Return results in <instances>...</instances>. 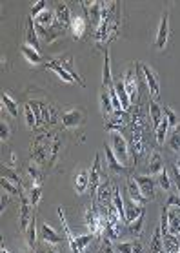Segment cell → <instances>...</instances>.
I'll return each mask as SVG.
<instances>
[{
  "mask_svg": "<svg viewBox=\"0 0 180 253\" xmlns=\"http://www.w3.org/2000/svg\"><path fill=\"white\" fill-rule=\"evenodd\" d=\"M22 199V202H20V231H26L28 229V226H30V204L31 202H28V200L24 199V197H20Z\"/></svg>",
  "mask_w": 180,
  "mask_h": 253,
  "instance_id": "22",
  "label": "cell"
},
{
  "mask_svg": "<svg viewBox=\"0 0 180 253\" xmlns=\"http://www.w3.org/2000/svg\"><path fill=\"white\" fill-rule=\"evenodd\" d=\"M151 253H164V242H162V231H160V226L155 228V231H153V239H151Z\"/></svg>",
  "mask_w": 180,
  "mask_h": 253,
  "instance_id": "32",
  "label": "cell"
},
{
  "mask_svg": "<svg viewBox=\"0 0 180 253\" xmlns=\"http://www.w3.org/2000/svg\"><path fill=\"white\" fill-rule=\"evenodd\" d=\"M115 90H117L119 100H120V104H122V109L127 111V109L131 108V98H129L126 88H124V82H115Z\"/></svg>",
  "mask_w": 180,
  "mask_h": 253,
  "instance_id": "25",
  "label": "cell"
},
{
  "mask_svg": "<svg viewBox=\"0 0 180 253\" xmlns=\"http://www.w3.org/2000/svg\"><path fill=\"white\" fill-rule=\"evenodd\" d=\"M26 44L33 46L35 49L40 48V40H38V33H36L35 20H33V18L28 20V28H26Z\"/></svg>",
  "mask_w": 180,
  "mask_h": 253,
  "instance_id": "17",
  "label": "cell"
},
{
  "mask_svg": "<svg viewBox=\"0 0 180 253\" xmlns=\"http://www.w3.org/2000/svg\"><path fill=\"white\" fill-rule=\"evenodd\" d=\"M93 239H95V235H93V233H88V235L77 237V244H78V248H80V252H84L86 246H88V244H90Z\"/></svg>",
  "mask_w": 180,
  "mask_h": 253,
  "instance_id": "44",
  "label": "cell"
},
{
  "mask_svg": "<svg viewBox=\"0 0 180 253\" xmlns=\"http://www.w3.org/2000/svg\"><path fill=\"white\" fill-rule=\"evenodd\" d=\"M113 206H115V210L119 211L122 222H126V206H124V199H122V195H120L117 186L113 188Z\"/></svg>",
  "mask_w": 180,
  "mask_h": 253,
  "instance_id": "27",
  "label": "cell"
},
{
  "mask_svg": "<svg viewBox=\"0 0 180 253\" xmlns=\"http://www.w3.org/2000/svg\"><path fill=\"white\" fill-rule=\"evenodd\" d=\"M158 184H160V188H162L164 191H169V190H171V181H169V173L166 168L158 173Z\"/></svg>",
  "mask_w": 180,
  "mask_h": 253,
  "instance_id": "41",
  "label": "cell"
},
{
  "mask_svg": "<svg viewBox=\"0 0 180 253\" xmlns=\"http://www.w3.org/2000/svg\"><path fill=\"white\" fill-rule=\"evenodd\" d=\"M133 253H144L142 241H133Z\"/></svg>",
  "mask_w": 180,
  "mask_h": 253,
  "instance_id": "52",
  "label": "cell"
},
{
  "mask_svg": "<svg viewBox=\"0 0 180 253\" xmlns=\"http://www.w3.org/2000/svg\"><path fill=\"white\" fill-rule=\"evenodd\" d=\"M169 13L164 11L162 13V18H160V24H158V31H156V36H155V49H158V51H162V49H166V46H168V40H169Z\"/></svg>",
  "mask_w": 180,
  "mask_h": 253,
  "instance_id": "2",
  "label": "cell"
},
{
  "mask_svg": "<svg viewBox=\"0 0 180 253\" xmlns=\"http://www.w3.org/2000/svg\"><path fill=\"white\" fill-rule=\"evenodd\" d=\"M168 131H169V121L164 117L162 122L155 127V137H156V142L158 144H166V137H168Z\"/></svg>",
  "mask_w": 180,
  "mask_h": 253,
  "instance_id": "29",
  "label": "cell"
},
{
  "mask_svg": "<svg viewBox=\"0 0 180 253\" xmlns=\"http://www.w3.org/2000/svg\"><path fill=\"white\" fill-rule=\"evenodd\" d=\"M131 151H133V162L137 164L138 157H142V153H144V142H142V137H138L137 133L133 135V140H131Z\"/></svg>",
  "mask_w": 180,
  "mask_h": 253,
  "instance_id": "30",
  "label": "cell"
},
{
  "mask_svg": "<svg viewBox=\"0 0 180 253\" xmlns=\"http://www.w3.org/2000/svg\"><path fill=\"white\" fill-rule=\"evenodd\" d=\"M140 67H142V73H144V79H146V84H148V90H150V95L156 100V98H158V93H160V80H158V75H156L148 64H144V62H140Z\"/></svg>",
  "mask_w": 180,
  "mask_h": 253,
  "instance_id": "3",
  "label": "cell"
},
{
  "mask_svg": "<svg viewBox=\"0 0 180 253\" xmlns=\"http://www.w3.org/2000/svg\"><path fill=\"white\" fill-rule=\"evenodd\" d=\"M135 181H137L138 188H140V191L144 195L148 200H153L155 199V182L153 181V177L151 175H138L135 177Z\"/></svg>",
  "mask_w": 180,
  "mask_h": 253,
  "instance_id": "5",
  "label": "cell"
},
{
  "mask_svg": "<svg viewBox=\"0 0 180 253\" xmlns=\"http://www.w3.org/2000/svg\"><path fill=\"white\" fill-rule=\"evenodd\" d=\"M2 177H4V179H7V177H9V182L17 184L18 188H22V181H20V177H18L13 169H7L6 166H2Z\"/></svg>",
  "mask_w": 180,
  "mask_h": 253,
  "instance_id": "40",
  "label": "cell"
},
{
  "mask_svg": "<svg viewBox=\"0 0 180 253\" xmlns=\"http://www.w3.org/2000/svg\"><path fill=\"white\" fill-rule=\"evenodd\" d=\"M28 171H30V175L33 177V182H35L33 186H40V184H42V175H40V171H36L35 166H30Z\"/></svg>",
  "mask_w": 180,
  "mask_h": 253,
  "instance_id": "47",
  "label": "cell"
},
{
  "mask_svg": "<svg viewBox=\"0 0 180 253\" xmlns=\"http://www.w3.org/2000/svg\"><path fill=\"white\" fill-rule=\"evenodd\" d=\"M2 253H9V252L6 250V246H4V244H2Z\"/></svg>",
  "mask_w": 180,
  "mask_h": 253,
  "instance_id": "58",
  "label": "cell"
},
{
  "mask_svg": "<svg viewBox=\"0 0 180 253\" xmlns=\"http://www.w3.org/2000/svg\"><path fill=\"white\" fill-rule=\"evenodd\" d=\"M2 106L6 108V111L11 115V117H18V106H17V102L13 100L11 96H9V93H7V91H4V93H2Z\"/></svg>",
  "mask_w": 180,
  "mask_h": 253,
  "instance_id": "34",
  "label": "cell"
},
{
  "mask_svg": "<svg viewBox=\"0 0 180 253\" xmlns=\"http://www.w3.org/2000/svg\"><path fill=\"white\" fill-rule=\"evenodd\" d=\"M24 115H26V124H28V127L35 129L38 122H36V117H35V113H33V109H31L30 104H26L24 106Z\"/></svg>",
  "mask_w": 180,
  "mask_h": 253,
  "instance_id": "39",
  "label": "cell"
},
{
  "mask_svg": "<svg viewBox=\"0 0 180 253\" xmlns=\"http://www.w3.org/2000/svg\"><path fill=\"white\" fill-rule=\"evenodd\" d=\"M124 206H126V224H131L133 221H137V219L144 213V206L137 204V202L131 200L129 197L124 199Z\"/></svg>",
  "mask_w": 180,
  "mask_h": 253,
  "instance_id": "10",
  "label": "cell"
},
{
  "mask_svg": "<svg viewBox=\"0 0 180 253\" xmlns=\"http://www.w3.org/2000/svg\"><path fill=\"white\" fill-rule=\"evenodd\" d=\"M150 115H151V121H153V126H158L164 119V109L156 104V100H151L150 102Z\"/></svg>",
  "mask_w": 180,
  "mask_h": 253,
  "instance_id": "31",
  "label": "cell"
},
{
  "mask_svg": "<svg viewBox=\"0 0 180 253\" xmlns=\"http://www.w3.org/2000/svg\"><path fill=\"white\" fill-rule=\"evenodd\" d=\"M100 253H113V246H111V241H109V239H104Z\"/></svg>",
  "mask_w": 180,
  "mask_h": 253,
  "instance_id": "51",
  "label": "cell"
},
{
  "mask_svg": "<svg viewBox=\"0 0 180 253\" xmlns=\"http://www.w3.org/2000/svg\"><path fill=\"white\" fill-rule=\"evenodd\" d=\"M6 206H7V195L4 193V195H2V213L6 211Z\"/></svg>",
  "mask_w": 180,
  "mask_h": 253,
  "instance_id": "54",
  "label": "cell"
},
{
  "mask_svg": "<svg viewBox=\"0 0 180 253\" xmlns=\"http://www.w3.org/2000/svg\"><path fill=\"white\" fill-rule=\"evenodd\" d=\"M0 184H2V190H4L6 193H11V195H20V193H22V188H18L17 184L9 182L7 179H4V177H2ZM20 197H22V195H20Z\"/></svg>",
  "mask_w": 180,
  "mask_h": 253,
  "instance_id": "38",
  "label": "cell"
},
{
  "mask_svg": "<svg viewBox=\"0 0 180 253\" xmlns=\"http://www.w3.org/2000/svg\"><path fill=\"white\" fill-rule=\"evenodd\" d=\"M20 51H22V55H24L26 59H28V62L30 64H40L42 62V57H40V53H38V49H35L33 46H30V44H24L22 48H20Z\"/></svg>",
  "mask_w": 180,
  "mask_h": 253,
  "instance_id": "23",
  "label": "cell"
},
{
  "mask_svg": "<svg viewBox=\"0 0 180 253\" xmlns=\"http://www.w3.org/2000/svg\"><path fill=\"white\" fill-rule=\"evenodd\" d=\"M104 153H106V158H108L109 169H111L113 173H117V175L126 173V166H124V164L117 158V155H115V151H113V148H111V146H109V144L104 146Z\"/></svg>",
  "mask_w": 180,
  "mask_h": 253,
  "instance_id": "9",
  "label": "cell"
},
{
  "mask_svg": "<svg viewBox=\"0 0 180 253\" xmlns=\"http://www.w3.org/2000/svg\"><path fill=\"white\" fill-rule=\"evenodd\" d=\"M40 193H42V188L40 186H33L31 188V206L35 208L38 206V200H40Z\"/></svg>",
  "mask_w": 180,
  "mask_h": 253,
  "instance_id": "46",
  "label": "cell"
},
{
  "mask_svg": "<svg viewBox=\"0 0 180 253\" xmlns=\"http://www.w3.org/2000/svg\"><path fill=\"white\" fill-rule=\"evenodd\" d=\"M44 67H46V69H51V71H55V73H57V75L60 77V79L64 80V82H67V84H71V82H75L71 75H69V73H67L66 69H64V67L60 66L59 62H57V59H55V61H48L46 64H44Z\"/></svg>",
  "mask_w": 180,
  "mask_h": 253,
  "instance_id": "18",
  "label": "cell"
},
{
  "mask_svg": "<svg viewBox=\"0 0 180 253\" xmlns=\"http://www.w3.org/2000/svg\"><path fill=\"white\" fill-rule=\"evenodd\" d=\"M111 148H113L115 155H117L120 162L127 164V160H129V146H127L126 139L119 131H111Z\"/></svg>",
  "mask_w": 180,
  "mask_h": 253,
  "instance_id": "1",
  "label": "cell"
},
{
  "mask_svg": "<svg viewBox=\"0 0 180 253\" xmlns=\"http://www.w3.org/2000/svg\"><path fill=\"white\" fill-rule=\"evenodd\" d=\"M160 231H162V237L169 233V217H168V208L164 206L162 213H160Z\"/></svg>",
  "mask_w": 180,
  "mask_h": 253,
  "instance_id": "42",
  "label": "cell"
},
{
  "mask_svg": "<svg viewBox=\"0 0 180 253\" xmlns=\"http://www.w3.org/2000/svg\"><path fill=\"white\" fill-rule=\"evenodd\" d=\"M164 117H166V119L169 121V127H173V129L180 124L179 115L175 113V111L171 108H164Z\"/></svg>",
  "mask_w": 180,
  "mask_h": 253,
  "instance_id": "43",
  "label": "cell"
},
{
  "mask_svg": "<svg viewBox=\"0 0 180 253\" xmlns=\"http://www.w3.org/2000/svg\"><path fill=\"white\" fill-rule=\"evenodd\" d=\"M55 20L59 22L62 28H69V24H71V9H69V6L67 4H62L60 2L59 6H57V9H55Z\"/></svg>",
  "mask_w": 180,
  "mask_h": 253,
  "instance_id": "14",
  "label": "cell"
},
{
  "mask_svg": "<svg viewBox=\"0 0 180 253\" xmlns=\"http://www.w3.org/2000/svg\"><path fill=\"white\" fill-rule=\"evenodd\" d=\"M168 146H169V150L175 151V153H179V155H180V124L177 127H175L173 133L169 135Z\"/></svg>",
  "mask_w": 180,
  "mask_h": 253,
  "instance_id": "35",
  "label": "cell"
},
{
  "mask_svg": "<svg viewBox=\"0 0 180 253\" xmlns=\"http://www.w3.org/2000/svg\"><path fill=\"white\" fill-rule=\"evenodd\" d=\"M166 208H177L180 211V195H169L168 197V202H166Z\"/></svg>",
  "mask_w": 180,
  "mask_h": 253,
  "instance_id": "49",
  "label": "cell"
},
{
  "mask_svg": "<svg viewBox=\"0 0 180 253\" xmlns=\"http://www.w3.org/2000/svg\"><path fill=\"white\" fill-rule=\"evenodd\" d=\"M69 31L73 33V36H75V38H80V36L86 33V18L73 17L71 24H69Z\"/></svg>",
  "mask_w": 180,
  "mask_h": 253,
  "instance_id": "26",
  "label": "cell"
},
{
  "mask_svg": "<svg viewBox=\"0 0 180 253\" xmlns=\"http://www.w3.org/2000/svg\"><path fill=\"white\" fill-rule=\"evenodd\" d=\"M162 242H164V253H179L180 252V242H179V237L177 235H168L162 237Z\"/></svg>",
  "mask_w": 180,
  "mask_h": 253,
  "instance_id": "24",
  "label": "cell"
},
{
  "mask_svg": "<svg viewBox=\"0 0 180 253\" xmlns=\"http://www.w3.org/2000/svg\"><path fill=\"white\" fill-rule=\"evenodd\" d=\"M46 252H48V253H59V252H57V250H53V248H48Z\"/></svg>",
  "mask_w": 180,
  "mask_h": 253,
  "instance_id": "55",
  "label": "cell"
},
{
  "mask_svg": "<svg viewBox=\"0 0 180 253\" xmlns=\"http://www.w3.org/2000/svg\"><path fill=\"white\" fill-rule=\"evenodd\" d=\"M144 217H146V211L137 219V221H133V222L129 224V228H127V229H129V233H131L133 237L142 235V229H144Z\"/></svg>",
  "mask_w": 180,
  "mask_h": 253,
  "instance_id": "36",
  "label": "cell"
},
{
  "mask_svg": "<svg viewBox=\"0 0 180 253\" xmlns=\"http://www.w3.org/2000/svg\"><path fill=\"white\" fill-rule=\"evenodd\" d=\"M100 179H102V175H100V157L96 155L95 160H93V166H91V171H90V191H91V195H96L98 188H100Z\"/></svg>",
  "mask_w": 180,
  "mask_h": 253,
  "instance_id": "8",
  "label": "cell"
},
{
  "mask_svg": "<svg viewBox=\"0 0 180 253\" xmlns=\"http://www.w3.org/2000/svg\"><path fill=\"white\" fill-rule=\"evenodd\" d=\"M86 121V113L80 111V109H69L62 115V124L67 129H73V127H78L80 124H84Z\"/></svg>",
  "mask_w": 180,
  "mask_h": 253,
  "instance_id": "6",
  "label": "cell"
},
{
  "mask_svg": "<svg viewBox=\"0 0 180 253\" xmlns=\"http://www.w3.org/2000/svg\"><path fill=\"white\" fill-rule=\"evenodd\" d=\"M173 181L177 184V190H179V195H180V171L177 168L173 169Z\"/></svg>",
  "mask_w": 180,
  "mask_h": 253,
  "instance_id": "53",
  "label": "cell"
},
{
  "mask_svg": "<svg viewBox=\"0 0 180 253\" xmlns=\"http://www.w3.org/2000/svg\"><path fill=\"white\" fill-rule=\"evenodd\" d=\"M40 237H42V241L48 242V244H60V242L64 241V237L59 235V233L46 222L40 226Z\"/></svg>",
  "mask_w": 180,
  "mask_h": 253,
  "instance_id": "15",
  "label": "cell"
},
{
  "mask_svg": "<svg viewBox=\"0 0 180 253\" xmlns=\"http://www.w3.org/2000/svg\"><path fill=\"white\" fill-rule=\"evenodd\" d=\"M169 217V233L171 235H180V211L177 208H168Z\"/></svg>",
  "mask_w": 180,
  "mask_h": 253,
  "instance_id": "20",
  "label": "cell"
},
{
  "mask_svg": "<svg viewBox=\"0 0 180 253\" xmlns=\"http://www.w3.org/2000/svg\"><path fill=\"white\" fill-rule=\"evenodd\" d=\"M179 242H180V235H179Z\"/></svg>",
  "mask_w": 180,
  "mask_h": 253,
  "instance_id": "59",
  "label": "cell"
},
{
  "mask_svg": "<svg viewBox=\"0 0 180 253\" xmlns=\"http://www.w3.org/2000/svg\"><path fill=\"white\" fill-rule=\"evenodd\" d=\"M179 253H180V252H179Z\"/></svg>",
  "mask_w": 180,
  "mask_h": 253,
  "instance_id": "60",
  "label": "cell"
},
{
  "mask_svg": "<svg viewBox=\"0 0 180 253\" xmlns=\"http://www.w3.org/2000/svg\"><path fill=\"white\" fill-rule=\"evenodd\" d=\"M88 186H90V171H80L75 179V191L82 195L88 190Z\"/></svg>",
  "mask_w": 180,
  "mask_h": 253,
  "instance_id": "28",
  "label": "cell"
},
{
  "mask_svg": "<svg viewBox=\"0 0 180 253\" xmlns=\"http://www.w3.org/2000/svg\"><path fill=\"white\" fill-rule=\"evenodd\" d=\"M26 237H28V246H30L31 250H35L36 248V217L35 215L31 217L30 226L26 229Z\"/></svg>",
  "mask_w": 180,
  "mask_h": 253,
  "instance_id": "33",
  "label": "cell"
},
{
  "mask_svg": "<svg viewBox=\"0 0 180 253\" xmlns=\"http://www.w3.org/2000/svg\"><path fill=\"white\" fill-rule=\"evenodd\" d=\"M175 168H177L180 171V157H179V160H177V166H175Z\"/></svg>",
  "mask_w": 180,
  "mask_h": 253,
  "instance_id": "56",
  "label": "cell"
},
{
  "mask_svg": "<svg viewBox=\"0 0 180 253\" xmlns=\"http://www.w3.org/2000/svg\"><path fill=\"white\" fill-rule=\"evenodd\" d=\"M124 88H126L127 95L131 98V104L138 100V79L135 75V69H129V71L124 73Z\"/></svg>",
  "mask_w": 180,
  "mask_h": 253,
  "instance_id": "7",
  "label": "cell"
},
{
  "mask_svg": "<svg viewBox=\"0 0 180 253\" xmlns=\"http://www.w3.org/2000/svg\"><path fill=\"white\" fill-rule=\"evenodd\" d=\"M164 169V160L162 155L158 151H153L150 157V162H148V173L150 175H158Z\"/></svg>",
  "mask_w": 180,
  "mask_h": 253,
  "instance_id": "19",
  "label": "cell"
},
{
  "mask_svg": "<svg viewBox=\"0 0 180 253\" xmlns=\"http://www.w3.org/2000/svg\"><path fill=\"white\" fill-rule=\"evenodd\" d=\"M9 135H11V131H9L7 124L6 122H0V137H2V142H6L9 139Z\"/></svg>",
  "mask_w": 180,
  "mask_h": 253,
  "instance_id": "50",
  "label": "cell"
},
{
  "mask_svg": "<svg viewBox=\"0 0 180 253\" xmlns=\"http://www.w3.org/2000/svg\"><path fill=\"white\" fill-rule=\"evenodd\" d=\"M113 77H111V59H109L108 49H104V69H102V88L109 90L113 88Z\"/></svg>",
  "mask_w": 180,
  "mask_h": 253,
  "instance_id": "16",
  "label": "cell"
},
{
  "mask_svg": "<svg viewBox=\"0 0 180 253\" xmlns=\"http://www.w3.org/2000/svg\"><path fill=\"white\" fill-rule=\"evenodd\" d=\"M84 9L88 13L91 26L98 30V26L102 24V2H84Z\"/></svg>",
  "mask_w": 180,
  "mask_h": 253,
  "instance_id": "4",
  "label": "cell"
},
{
  "mask_svg": "<svg viewBox=\"0 0 180 253\" xmlns=\"http://www.w3.org/2000/svg\"><path fill=\"white\" fill-rule=\"evenodd\" d=\"M53 11H49V9H44L38 17H36V24L38 26H44V28H51L53 26Z\"/></svg>",
  "mask_w": 180,
  "mask_h": 253,
  "instance_id": "37",
  "label": "cell"
},
{
  "mask_svg": "<svg viewBox=\"0 0 180 253\" xmlns=\"http://www.w3.org/2000/svg\"><path fill=\"white\" fill-rule=\"evenodd\" d=\"M100 106H102V113L104 119L108 121L109 117H113L115 109H113V102H111V96H109V91L106 88H102V93H100Z\"/></svg>",
  "mask_w": 180,
  "mask_h": 253,
  "instance_id": "21",
  "label": "cell"
},
{
  "mask_svg": "<svg viewBox=\"0 0 180 253\" xmlns=\"http://www.w3.org/2000/svg\"><path fill=\"white\" fill-rule=\"evenodd\" d=\"M46 4H48L46 0H38L36 4H33V7H31V18H36V17H38V15H40V13H42L44 9H46Z\"/></svg>",
  "mask_w": 180,
  "mask_h": 253,
  "instance_id": "45",
  "label": "cell"
},
{
  "mask_svg": "<svg viewBox=\"0 0 180 253\" xmlns=\"http://www.w3.org/2000/svg\"><path fill=\"white\" fill-rule=\"evenodd\" d=\"M57 62H59L60 66L64 67L69 75L73 77V80L77 82L78 86H86V82L82 79H80V75L77 73V69H75V66H73V57L71 55H64V57H60V59H57Z\"/></svg>",
  "mask_w": 180,
  "mask_h": 253,
  "instance_id": "11",
  "label": "cell"
},
{
  "mask_svg": "<svg viewBox=\"0 0 180 253\" xmlns=\"http://www.w3.org/2000/svg\"><path fill=\"white\" fill-rule=\"evenodd\" d=\"M35 253H48V252H44V250H40V248H38V250H35Z\"/></svg>",
  "mask_w": 180,
  "mask_h": 253,
  "instance_id": "57",
  "label": "cell"
},
{
  "mask_svg": "<svg viewBox=\"0 0 180 253\" xmlns=\"http://www.w3.org/2000/svg\"><path fill=\"white\" fill-rule=\"evenodd\" d=\"M127 197H129L131 200H135V202L140 204V206H146L148 202H150V200L142 195V191H140V188H138V184H137L135 179H129V181H127Z\"/></svg>",
  "mask_w": 180,
  "mask_h": 253,
  "instance_id": "12",
  "label": "cell"
},
{
  "mask_svg": "<svg viewBox=\"0 0 180 253\" xmlns=\"http://www.w3.org/2000/svg\"><path fill=\"white\" fill-rule=\"evenodd\" d=\"M59 217H60V221H62V228H64L66 239H67V242H69L71 253H82V252H80V248H78V244H77V237L73 235L71 228L67 226V221H66V217H64V211H62V208H59Z\"/></svg>",
  "mask_w": 180,
  "mask_h": 253,
  "instance_id": "13",
  "label": "cell"
},
{
  "mask_svg": "<svg viewBox=\"0 0 180 253\" xmlns=\"http://www.w3.org/2000/svg\"><path fill=\"white\" fill-rule=\"evenodd\" d=\"M115 250L119 253H133V241L131 242H119Z\"/></svg>",
  "mask_w": 180,
  "mask_h": 253,
  "instance_id": "48",
  "label": "cell"
}]
</instances>
